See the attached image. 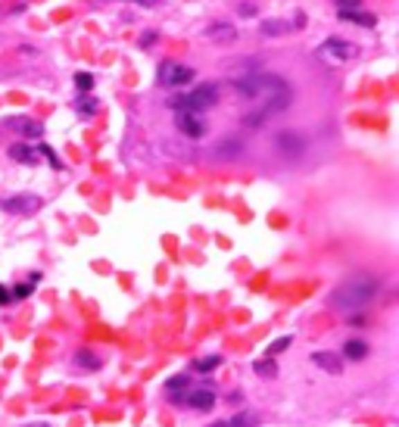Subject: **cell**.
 Wrapping results in <instances>:
<instances>
[{
	"instance_id": "cell-1",
	"label": "cell",
	"mask_w": 399,
	"mask_h": 427,
	"mask_svg": "<svg viewBox=\"0 0 399 427\" xmlns=\"http://www.w3.org/2000/svg\"><path fill=\"white\" fill-rule=\"evenodd\" d=\"M231 88L237 91V97L243 100H256L262 103L259 113H281L293 103V88L287 78L272 75V72H249V75H240L231 82Z\"/></svg>"
},
{
	"instance_id": "cell-2",
	"label": "cell",
	"mask_w": 399,
	"mask_h": 427,
	"mask_svg": "<svg viewBox=\"0 0 399 427\" xmlns=\"http://www.w3.org/2000/svg\"><path fill=\"white\" fill-rule=\"evenodd\" d=\"M374 293H378V281H374L371 275H365V271H359V275L346 278L343 284H337V287L330 290L328 306L340 309V312H355V309L368 306V302L374 300Z\"/></svg>"
},
{
	"instance_id": "cell-3",
	"label": "cell",
	"mask_w": 399,
	"mask_h": 427,
	"mask_svg": "<svg viewBox=\"0 0 399 427\" xmlns=\"http://www.w3.org/2000/svg\"><path fill=\"white\" fill-rule=\"evenodd\" d=\"M218 103V84H200V88H193L190 94H175L168 97V109H178V113H206V109H212Z\"/></svg>"
},
{
	"instance_id": "cell-4",
	"label": "cell",
	"mask_w": 399,
	"mask_h": 427,
	"mask_svg": "<svg viewBox=\"0 0 399 427\" xmlns=\"http://www.w3.org/2000/svg\"><path fill=\"white\" fill-rule=\"evenodd\" d=\"M318 57H321L328 66H343V63H349V57H355V51L349 47V41L328 38L321 47H318Z\"/></svg>"
},
{
	"instance_id": "cell-5",
	"label": "cell",
	"mask_w": 399,
	"mask_h": 427,
	"mask_svg": "<svg viewBox=\"0 0 399 427\" xmlns=\"http://www.w3.org/2000/svg\"><path fill=\"white\" fill-rule=\"evenodd\" d=\"M156 78H159L162 88H184V84L193 82V69L190 66H181V63H162Z\"/></svg>"
},
{
	"instance_id": "cell-6",
	"label": "cell",
	"mask_w": 399,
	"mask_h": 427,
	"mask_svg": "<svg viewBox=\"0 0 399 427\" xmlns=\"http://www.w3.org/2000/svg\"><path fill=\"white\" fill-rule=\"evenodd\" d=\"M41 206H44L41 197H35V194H12V197H6V200H0V209H3V212H12V215H31Z\"/></svg>"
},
{
	"instance_id": "cell-7",
	"label": "cell",
	"mask_w": 399,
	"mask_h": 427,
	"mask_svg": "<svg viewBox=\"0 0 399 427\" xmlns=\"http://www.w3.org/2000/svg\"><path fill=\"white\" fill-rule=\"evenodd\" d=\"M203 38L209 44H234L237 41V26L234 22H224V19H215L203 28Z\"/></svg>"
},
{
	"instance_id": "cell-8",
	"label": "cell",
	"mask_w": 399,
	"mask_h": 427,
	"mask_svg": "<svg viewBox=\"0 0 399 427\" xmlns=\"http://www.w3.org/2000/svg\"><path fill=\"white\" fill-rule=\"evenodd\" d=\"M274 147H278L281 156L296 159V156H303V150H305V138L299 131H281L278 138H274Z\"/></svg>"
},
{
	"instance_id": "cell-9",
	"label": "cell",
	"mask_w": 399,
	"mask_h": 427,
	"mask_svg": "<svg viewBox=\"0 0 399 427\" xmlns=\"http://www.w3.org/2000/svg\"><path fill=\"white\" fill-rule=\"evenodd\" d=\"M3 128H6V131H12V134H22V138H41V134H44L41 122L25 119V116H12V119H6Z\"/></svg>"
},
{
	"instance_id": "cell-10",
	"label": "cell",
	"mask_w": 399,
	"mask_h": 427,
	"mask_svg": "<svg viewBox=\"0 0 399 427\" xmlns=\"http://www.w3.org/2000/svg\"><path fill=\"white\" fill-rule=\"evenodd\" d=\"M175 125H178L181 134H187V138H193V140H200L206 134V122L193 113H178L175 116Z\"/></svg>"
},
{
	"instance_id": "cell-11",
	"label": "cell",
	"mask_w": 399,
	"mask_h": 427,
	"mask_svg": "<svg viewBox=\"0 0 399 427\" xmlns=\"http://www.w3.org/2000/svg\"><path fill=\"white\" fill-rule=\"evenodd\" d=\"M184 406H190L193 412H209L212 406H215V393H212L209 387H200V390H187L184 393Z\"/></svg>"
},
{
	"instance_id": "cell-12",
	"label": "cell",
	"mask_w": 399,
	"mask_h": 427,
	"mask_svg": "<svg viewBox=\"0 0 399 427\" xmlns=\"http://www.w3.org/2000/svg\"><path fill=\"white\" fill-rule=\"evenodd\" d=\"M312 362H315L321 371H328V374H340V371H343V358L337 356V352H330V349L312 352Z\"/></svg>"
},
{
	"instance_id": "cell-13",
	"label": "cell",
	"mask_w": 399,
	"mask_h": 427,
	"mask_svg": "<svg viewBox=\"0 0 399 427\" xmlns=\"http://www.w3.org/2000/svg\"><path fill=\"white\" fill-rule=\"evenodd\" d=\"M365 356H368V343H365V340L353 337V340H346V343H343V358H349V362H362Z\"/></svg>"
},
{
	"instance_id": "cell-14",
	"label": "cell",
	"mask_w": 399,
	"mask_h": 427,
	"mask_svg": "<svg viewBox=\"0 0 399 427\" xmlns=\"http://www.w3.org/2000/svg\"><path fill=\"white\" fill-rule=\"evenodd\" d=\"M10 159H16V163H28V165H35L37 159H41V153H37L35 147H28V144H12V147H10Z\"/></svg>"
},
{
	"instance_id": "cell-15",
	"label": "cell",
	"mask_w": 399,
	"mask_h": 427,
	"mask_svg": "<svg viewBox=\"0 0 399 427\" xmlns=\"http://www.w3.org/2000/svg\"><path fill=\"white\" fill-rule=\"evenodd\" d=\"M340 19L343 22H353V26H365V28H374L378 19L371 13H362V10H340Z\"/></svg>"
},
{
	"instance_id": "cell-16",
	"label": "cell",
	"mask_w": 399,
	"mask_h": 427,
	"mask_svg": "<svg viewBox=\"0 0 399 427\" xmlns=\"http://www.w3.org/2000/svg\"><path fill=\"white\" fill-rule=\"evenodd\" d=\"M187 390H190V377H187V374H178V377H172V381L166 383V393L172 396L175 402H181V399H184V393H187Z\"/></svg>"
},
{
	"instance_id": "cell-17",
	"label": "cell",
	"mask_w": 399,
	"mask_h": 427,
	"mask_svg": "<svg viewBox=\"0 0 399 427\" xmlns=\"http://www.w3.org/2000/svg\"><path fill=\"white\" fill-rule=\"evenodd\" d=\"M259 32L265 35V38H278V35H287V32H290V26H287L284 19H262V22H259Z\"/></svg>"
},
{
	"instance_id": "cell-18",
	"label": "cell",
	"mask_w": 399,
	"mask_h": 427,
	"mask_svg": "<svg viewBox=\"0 0 399 427\" xmlns=\"http://www.w3.org/2000/svg\"><path fill=\"white\" fill-rule=\"evenodd\" d=\"M240 153H243V144L237 138H228V140H222V144L215 147L218 159H234V156H240Z\"/></svg>"
},
{
	"instance_id": "cell-19",
	"label": "cell",
	"mask_w": 399,
	"mask_h": 427,
	"mask_svg": "<svg viewBox=\"0 0 399 427\" xmlns=\"http://www.w3.org/2000/svg\"><path fill=\"white\" fill-rule=\"evenodd\" d=\"M72 362L78 365V368H85V371H97V368H100V358L94 356L91 349H78V352H75Z\"/></svg>"
},
{
	"instance_id": "cell-20",
	"label": "cell",
	"mask_w": 399,
	"mask_h": 427,
	"mask_svg": "<svg viewBox=\"0 0 399 427\" xmlns=\"http://www.w3.org/2000/svg\"><path fill=\"white\" fill-rule=\"evenodd\" d=\"M72 107L78 109L81 116H94V113H97V97H94V94H78Z\"/></svg>"
},
{
	"instance_id": "cell-21",
	"label": "cell",
	"mask_w": 399,
	"mask_h": 427,
	"mask_svg": "<svg viewBox=\"0 0 399 427\" xmlns=\"http://www.w3.org/2000/svg\"><path fill=\"white\" fill-rule=\"evenodd\" d=\"M218 365H222V356H203L193 362V371H200V374H209V371H215Z\"/></svg>"
},
{
	"instance_id": "cell-22",
	"label": "cell",
	"mask_w": 399,
	"mask_h": 427,
	"mask_svg": "<svg viewBox=\"0 0 399 427\" xmlns=\"http://www.w3.org/2000/svg\"><path fill=\"white\" fill-rule=\"evenodd\" d=\"M253 368H256V374L259 377H274L278 374V362H272V358H262V362H256Z\"/></svg>"
},
{
	"instance_id": "cell-23",
	"label": "cell",
	"mask_w": 399,
	"mask_h": 427,
	"mask_svg": "<svg viewBox=\"0 0 399 427\" xmlns=\"http://www.w3.org/2000/svg\"><path fill=\"white\" fill-rule=\"evenodd\" d=\"M75 88H78L81 94H91V91H94V78L87 75V72H78V75H75Z\"/></svg>"
},
{
	"instance_id": "cell-24",
	"label": "cell",
	"mask_w": 399,
	"mask_h": 427,
	"mask_svg": "<svg viewBox=\"0 0 399 427\" xmlns=\"http://www.w3.org/2000/svg\"><path fill=\"white\" fill-rule=\"evenodd\" d=\"M243 128H262V122H265V113H259V109H256V113H247L243 116Z\"/></svg>"
},
{
	"instance_id": "cell-25",
	"label": "cell",
	"mask_w": 399,
	"mask_h": 427,
	"mask_svg": "<svg viewBox=\"0 0 399 427\" xmlns=\"http://www.w3.org/2000/svg\"><path fill=\"white\" fill-rule=\"evenodd\" d=\"M287 346H290V337H281V340H274L272 346H268V358H274L278 352H284Z\"/></svg>"
},
{
	"instance_id": "cell-26",
	"label": "cell",
	"mask_w": 399,
	"mask_h": 427,
	"mask_svg": "<svg viewBox=\"0 0 399 427\" xmlns=\"http://www.w3.org/2000/svg\"><path fill=\"white\" fill-rule=\"evenodd\" d=\"M37 153H41V156H44V159H50V163H53V169H62L60 156H56V153H53V150H50V147H47V144H41V147H37Z\"/></svg>"
},
{
	"instance_id": "cell-27",
	"label": "cell",
	"mask_w": 399,
	"mask_h": 427,
	"mask_svg": "<svg viewBox=\"0 0 399 427\" xmlns=\"http://www.w3.org/2000/svg\"><path fill=\"white\" fill-rule=\"evenodd\" d=\"M237 13H240V16H259V7H256V3H247V0H243V3H237Z\"/></svg>"
},
{
	"instance_id": "cell-28",
	"label": "cell",
	"mask_w": 399,
	"mask_h": 427,
	"mask_svg": "<svg viewBox=\"0 0 399 427\" xmlns=\"http://www.w3.org/2000/svg\"><path fill=\"white\" fill-rule=\"evenodd\" d=\"M10 293H12V300H25V296L31 293V284H19V287L10 290Z\"/></svg>"
},
{
	"instance_id": "cell-29",
	"label": "cell",
	"mask_w": 399,
	"mask_h": 427,
	"mask_svg": "<svg viewBox=\"0 0 399 427\" xmlns=\"http://www.w3.org/2000/svg\"><path fill=\"white\" fill-rule=\"evenodd\" d=\"M337 10H359L362 7V0H334Z\"/></svg>"
},
{
	"instance_id": "cell-30",
	"label": "cell",
	"mask_w": 399,
	"mask_h": 427,
	"mask_svg": "<svg viewBox=\"0 0 399 427\" xmlns=\"http://www.w3.org/2000/svg\"><path fill=\"white\" fill-rule=\"evenodd\" d=\"M253 424V418H249V415H237L234 421H228V427H249Z\"/></svg>"
},
{
	"instance_id": "cell-31",
	"label": "cell",
	"mask_w": 399,
	"mask_h": 427,
	"mask_svg": "<svg viewBox=\"0 0 399 427\" xmlns=\"http://www.w3.org/2000/svg\"><path fill=\"white\" fill-rule=\"evenodd\" d=\"M156 38H159V35H156V32L141 35V47H153V44H156Z\"/></svg>"
},
{
	"instance_id": "cell-32",
	"label": "cell",
	"mask_w": 399,
	"mask_h": 427,
	"mask_svg": "<svg viewBox=\"0 0 399 427\" xmlns=\"http://www.w3.org/2000/svg\"><path fill=\"white\" fill-rule=\"evenodd\" d=\"M290 28H305V13H293Z\"/></svg>"
},
{
	"instance_id": "cell-33",
	"label": "cell",
	"mask_w": 399,
	"mask_h": 427,
	"mask_svg": "<svg viewBox=\"0 0 399 427\" xmlns=\"http://www.w3.org/2000/svg\"><path fill=\"white\" fill-rule=\"evenodd\" d=\"M346 321H349V325H355V327L368 325V318H365V315H362V312H355V315H353V318H346Z\"/></svg>"
},
{
	"instance_id": "cell-34",
	"label": "cell",
	"mask_w": 399,
	"mask_h": 427,
	"mask_svg": "<svg viewBox=\"0 0 399 427\" xmlns=\"http://www.w3.org/2000/svg\"><path fill=\"white\" fill-rule=\"evenodd\" d=\"M6 302H12V293L6 287H0V306H6Z\"/></svg>"
},
{
	"instance_id": "cell-35",
	"label": "cell",
	"mask_w": 399,
	"mask_h": 427,
	"mask_svg": "<svg viewBox=\"0 0 399 427\" xmlns=\"http://www.w3.org/2000/svg\"><path fill=\"white\" fill-rule=\"evenodd\" d=\"M137 7H156V3H159V0H134Z\"/></svg>"
},
{
	"instance_id": "cell-36",
	"label": "cell",
	"mask_w": 399,
	"mask_h": 427,
	"mask_svg": "<svg viewBox=\"0 0 399 427\" xmlns=\"http://www.w3.org/2000/svg\"><path fill=\"white\" fill-rule=\"evenodd\" d=\"M25 427H50V424H44V421H31V424H25Z\"/></svg>"
},
{
	"instance_id": "cell-37",
	"label": "cell",
	"mask_w": 399,
	"mask_h": 427,
	"mask_svg": "<svg viewBox=\"0 0 399 427\" xmlns=\"http://www.w3.org/2000/svg\"><path fill=\"white\" fill-rule=\"evenodd\" d=\"M209 427H228V421H212Z\"/></svg>"
}]
</instances>
